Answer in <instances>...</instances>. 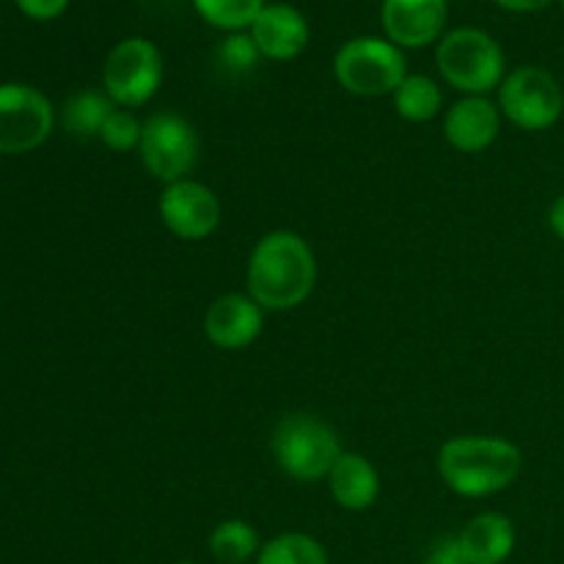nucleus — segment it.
<instances>
[{
  "instance_id": "1",
  "label": "nucleus",
  "mask_w": 564,
  "mask_h": 564,
  "mask_svg": "<svg viewBox=\"0 0 564 564\" xmlns=\"http://www.w3.org/2000/svg\"><path fill=\"white\" fill-rule=\"evenodd\" d=\"M248 295L264 312H290L308 301L317 284V259L297 231H268L253 246L246 268Z\"/></svg>"
},
{
  "instance_id": "2",
  "label": "nucleus",
  "mask_w": 564,
  "mask_h": 564,
  "mask_svg": "<svg viewBox=\"0 0 564 564\" xmlns=\"http://www.w3.org/2000/svg\"><path fill=\"white\" fill-rule=\"evenodd\" d=\"M441 479L463 499H485L510 488L523 468V455L499 435H457L438 449Z\"/></svg>"
},
{
  "instance_id": "3",
  "label": "nucleus",
  "mask_w": 564,
  "mask_h": 564,
  "mask_svg": "<svg viewBox=\"0 0 564 564\" xmlns=\"http://www.w3.org/2000/svg\"><path fill=\"white\" fill-rule=\"evenodd\" d=\"M270 452L295 482H319L341 457L339 433L312 413H290L270 435Z\"/></svg>"
},
{
  "instance_id": "4",
  "label": "nucleus",
  "mask_w": 564,
  "mask_h": 564,
  "mask_svg": "<svg viewBox=\"0 0 564 564\" xmlns=\"http://www.w3.org/2000/svg\"><path fill=\"white\" fill-rule=\"evenodd\" d=\"M441 77L466 97H485L505 80V53L490 33L479 28H455L444 33L435 50Z\"/></svg>"
},
{
  "instance_id": "5",
  "label": "nucleus",
  "mask_w": 564,
  "mask_h": 564,
  "mask_svg": "<svg viewBox=\"0 0 564 564\" xmlns=\"http://www.w3.org/2000/svg\"><path fill=\"white\" fill-rule=\"evenodd\" d=\"M334 75L356 97H386L408 77V61L389 39L356 36L336 50Z\"/></svg>"
},
{
  "instance_id": "6",
  "label": "nucleus",
  "mask_w": 564,
  "mask_h": 564,
  "mask_svg": "<svg viewBox=\"0 0 564 564\" xmlns=\"http://www.w3.org/2000/svg\"><path fill=\"white\" fill-rule=\"evenodd\" d=\"M163 83V55L152 39H121L102 66L105 94L116 108H141Z\"/></svg>"
},
{
  "instance_id": "7",
  "label": "nucleus",
  "mask_w": 564,
  "mask_h": 564,
  "mask_svg": "<svg viewBox=\"0 0 564 564\" xmlns=\"http://www.w3.org/2000/svg\"><path fill=\"white\" fill-rule=\"evenodd\" d=\"M138 154H141L147 174L163 185L187 180L198 160L196 127L185 116L171 113V110L152 113L149 119H143Z\"/></svg>"
},
{
  "instance_id": "8",
  "label": "nucleus",
  "mask_w": 564,
  "mask_h": 564,
  "mask_svg": "<svg viewBox=\"0 0 564 564\" xmlns=\"http://www.w3.org/2000/svg\"><path fill=\"white\" fill-rule=\"evenodd\" d=\"M499 110L518 130L543 132L562 119L564 91L551 72L521 66L501 80Z\"/></svg>"
},
{
  "instance_id": "9",
  "label": "nucleus",
  "mask_w": 564,
  "mask_h": 564,
  "mask_svg": "<svg viewBox=\"0 0 564 564\" xmlns=\"http://www.w3.org/2000/svg\"><path fill=\"white\" fill-rule=\"evenodd\" d=\"M53 105L39 88L22 83L0 86V154H25L53 132Z\"/></svg>"
},
{
  "instance_id": "10",
  "label": "nucleus",
  "mask_w": 564,
  "mask_h": 564,
  "mask_svg": "<svg viewBox=\"0 0 564 564\" xmlns=\"http://www.w3.org/2000/svg\"><path fill=\"white\" fill-rule=\"evenodd\" d=\"M158 213L165 229L180 240H207L224 218L218 193L191 176L163 187Z\"/></svg>"
},
{
  "instance_id": "11",
  "label": "nucleus",
  "mask_w": 564,
  "mask_h": 564,
  "mask_svg": "<svg viewBox=\"0 0 564 564\" xmlns=\"http://www.w3.org/2000/svg\"><path fill=\"white\" fill-rule=\"evenodd\" d=\"M446 17V0H383L380 9L386 39L400 50H422L441 42Z\"/></svg>"
},
{
  "instance_id": "12",
  "label": "nucleus",
  "mask_w": 564,
  "mask_h": 564,
  "mask_svg": "<svg viewBox=\"0 0 564 564\" xmlns=\"http://www.w3.org/2000/svg\"><path fill=\"white\" fill-rule=\"evenodd\" d=\"M264 325V308L251 295H220L204 314V334L209 345L220 350H246L259 339Z\"/></svg>"
},
{
  "instance_id": "13",
  "label": "nucleus",
  "mask_w": 564,
  "mask_h": 564,
  "mask_svg": "<svg viewBox=\"0 0 564 564\" xmlns=\"http://www.w3.org/2000/svg\"><path fill=\"white\" fill-rule=\"evenodd\" d=\"M501 132V110L488 97H463L446 110L444 138L463 154H479L496 143Z\"/></svg>"
},
{
  "instance_id": "14",
  "label": "nucleus",
  "mask_w": 564,
  "mask_h": 564,
  "mask_svg": "<svg viewBox=\"0 0 564 564\" xmlns=\"http://www.w3.org/2000/svg\"><path fill=\"white\" fill-rule=\"evenodd\" d=\"M262 58L292 61L306 50L308 22L295 6L268 3L248 28Z\"/></svg>"
},
{
  "instance_id": "15",
  "label": "nucleus",
  "mask_w": 564,
  "mask_h": 564,
  "mask_svg": "<svg viewBox=\"0 0 564 564\" xmlns=\"http://www.w3.org/2000/svg\"><path fill=\"white\" fill-rule=\"evenodd\" d=\"M466 564H505L516 551V527L501 512L474 516L457 534Z\"/></svg>"
},
{
  "instance_id": "16",
  "label": "nucleus",
  "mask_w": 564,
  "mask_h": 564,
  "mask_svg": "<svg viewBox=\"0 0 564 564\" xmlns=\"http://www.w3.org/2000/svg\"><path fill=\"white\" fill-rule=\"evenodd\" d=\"M328 488L341 510L364 512L380 496L378 468L372 466V460L358 455V452H341V457L328 474Z\"/></svg>"
},
{
  "instance_id": "17",
  "label": "nucleus",
  "mask_w": 564,
  "mask_h": 564,
  "mask_svg": "<svg viewBox=\"0 0 564 564\" xmlns=\"http://www.w3.org/2000/svg\"><path fill=\"white\" fill-rule=\"evenodd\" d=\"M391 97H394L397 113L413 124L435 119L441 113V105H444V94L430 75H408Z\"/></svg>"
},
{
  "instance_id": "18",
  "label": "nucleus",
  "mask_w": 564,
  "mask_h": 564,
  "mask_svg": "<svg viewBox=\"0 0 564 564\" xmlns=\"http://www.w3.org/2000/svg\"><path fill=\"white\" fill-rule=\"evenodd\" d=\"M259 549H262V540H259L257 529L237 518L218 523L209 532V554L220 564H246L259 556Z\"/></svg>"
},
{
  "instance_id": "19",
  "label": "nucleus",
  "mask_w": 564,
  "mask_h": 564,
  "mask_svg": "<svg viewBox=\"0 0 564 564\" xmlns=\"http://www.w3.org/2000/svg\"><path fill=\"white\" fill-rule=\"evenodd\" d=\"M257 564H328V551L312 534L286 532L262 543Z\"/></svg>"
},
{
  "instance_id": "20",
  "label": "nucleus",
  "mask_w": 564,
  "mask_h": 564,
  "mask_svg": "<svg viewBox=\"0 0 564 564\" xmlns=\"http://www.w3.org/2000/svg\"><path fill=\"white\" fill-rule=\"evenodd\" d=\"M116 105L110 102L108 94L80 91L66 102L64 127L77 138H99L105 121L113 113Z\"/></svg>"
},
{
  "instance_id": "21",
  "label": "nucleus",
  "mask_w": 564,
  "mask_h": 564,
  "mask_svg": "<svg viewBox=\"0 0 564 564\" xmlns=\"http://www.w3.org/2000/svg\"><path fill=\"white\" fill-rule=\"evenodd\" d=\"M193 6L213 28L237 33L242 28H251L268 0H193Z\"/></svg>"
},
{
  "instance_id": "22",
  "label": "nucleus",
  "mask_w": 564,
  "mask_h": 564,
  "mask_svg": "<svg viewBox=\"0 0 564 564\" xmlns=\"http://www.w3.org/2000/svg\"><path fill=\"white\" fill-rule=\"evenodd\" d=\"M141 130L143 121H138L130 110L116 108L113 113L105 121L102 132H99V141L110 149V152H132V149L141 147Z\"/></svg>"
},
{
  "instance_id": "23",
  "label": "nucleus",
  "mask_w": 564,
  "mask_h": 564,
  "mask_svg": "<svg viewBox=\"0 0 564 564\" xmlns=\"http://www.w3.org/2000/svg\"><path fill=\"white\" fill-rule=\"evenodd\" d=\"M259 58H262V53H259L251 33H229L218 47V61L229 75H248Z\"/></svg>"
},
{
  "instance_id": "24",
  "label": "nucleus",
  "mask_w": 564,
  "mask_h": 564,
  "mask_svg": "<svg viewBox=\"0 0 564 564\" xmlns=\"http://www.w3.org/2000/svg\"><path fill=\"white\" fill-rule=\"evenodd\" d=\"M20 11L31 20H55L66 11L69 0H14Z\"/></svg>"
},
{
  "instance_id": "25",
  "label": "nucleus",
  "mask_w": 564,
  "mask_h": 564,
  "mask_svg": "<svg viewBox=\"0 0 564 564\" xmlns=\"http://www.w3.org/2000/svg\"><path fill=\"white\" fill-rule=\"evenodd\" d=\"M424 564H466L457 538H441L424 556Z\"/></svg>"
},
{
  "instance_id": "26",
  "label": "nucleus",
  "mask_w": 564,
  "mask_h": 564,
  "mask_svg": "<svg viewBox=\"0 0 564 564\" xmlns=\"http://www.w3.org/2000/svg\"><path fill=\"white\" fill-rule=\"evenodd\" d=\"M494 3L507 11H516V14H532V11H540L545 9V6H551L554 0H494Z\"/></svg>"
},
{
  "instance_id": "27",
  "label": "nucleus",
  "mask_w": 564,
  "mask_h": 564,
  "mask_svg": "<svg viewBox=\"0 0 564 564\" xmlns=\"http://www.w3.org/2000/svg\"><path fill=\"white\" fill-rule=\"evenodd\" d=\"M549 226H551V231H554V235L564 242V193H562L560 198H556L554 204H551Z\"/></svg>"
},
{
  "instance_id": "28",
  "label": "nucleus",
  "mask_w": 564,
  "mask_h": 564,
  "mask_svg": "<svg viewBox=\"0 0 564 564\" xmlns=\"http://www.w3.org/2000/svg\"><path fill=\"white\" fill-rule=\"evenodd\" d=\"M176 564H196V562H191V560H182V562H176Z\"/></svg>"
},
{
  "instance_id": "29",
  "label": "nucleus",
  "mask_w": 564,
  "mask_h": 564,
  "mask_svg": "<svg viewBox=\"0 0 564 564\" xmlns=\"http://www.w3.org/2000/svg\"><path fill=\"white\" fill-rule=\"evenodd\" d=\"M562 9H564V0H562Z\"/></svg>"
}]
</instances>
